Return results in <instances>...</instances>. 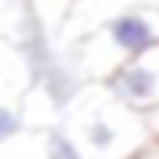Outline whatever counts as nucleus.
<instances>
[{"label": "nucleus", "instance_id": "nucleus-1", "mask_svg": "<svg viewBox=\"0 0 159 159\" xmlns=\"http://www.w3.org/2000/svg\"><path fill=\"white\" fill-rule=\"evenodd\" d=\"M69 131L81 143L84 156L131 159L150 137L143 116L116 100L106 84H100L97 91L91 84H81L78 94L69 100Z\"/></svg>", "mask_w": 159, "mask_h": 159}, {"label": "nucleus", "instance_id": "nucleus-2", "mask_svg": "<svg viewBox=\"0 0 159 159\" xmlns=\"http://www.w3.org/2000/svg\"><path fill=\"white\" fill-rule=\"evenodd\" d=\"M159 44V7H137L119 13L69 44V69L84 84H103L128 59Z\"/></svg>", "mask_w": 159, "mask_h": 159}, {"label": "nucleus", "instance_id": "nucleus-3", "mask_svg": "<svg viewBox=\"0 0 159 159\" xmlns=\"http://www.w3.org/2000/svg\"><path fill=\"white\" fill-rule=\"evenodd\" d=\"M103 84L116 100H122L125 106H131L137 112L159 106V44L143 50L140 56L122 62Z\"/></svg>", "mask_w": 159, "mask_h": 159}, {"label": "nucleus", "instance_id": "nucleus-4", "mask_svg": "<svg viewBox=\"0 0 159 159\" xmlns=\"http://www.w3.org/2000/svg\"><path fill=\"white\" fill-rule=\"evenodd\" d=\"M137 7H159V0H69V10L62 19V34L66 41H78L88 31H94L97 25H103L106 19L137 10Z\"/></svg>", "mask_w": 159, "mask_h": 159}, {"label": "nucleus", "instance_id": "nucleus-5", "mask_svg": "<svg viewBox=\"0 0 159 159\" xmlns=\"http://www.w3.org/2000/svg\"><path fill=\"white\" fill-rule=\"evenodd\" d=\"M41 147H44V159H88L81 143L62 125H44L41 128Z\"/></svg>", "mask_w": 159, "mask_h": 159}, {"label": "nucleus", "instance_id": "nucleus-6", "mask_svg": "<svg viewBox=\"0 0 159 159\" xmlns=\"http://www.w3.org/2000/svg\"><path fill=\"white\" fill-rule=\"evenodd\" d=\"M19 131H25V122H22L19 106H13V103H0V143L13 140Z\"/></svg>", "mask_w": 159, "mask_h": 159}, {"label": "nucleus", "instance_id": "nucleus-7", "mask_svg": "<svg viewBox=\"0 0 159 159\" xmlns=\"http://www.w3.org/2000/svg\"><path fill=\"white\" fill-rule=\"evenodd\" d=\"M140 116H143L147 134H150V137H159V106H150V109H143Z\"/></svg>", "mask_w": 159, "mask_h": 159}, {"label": "nucleus", "instance_id": "nucleus-8", "mask_svg": "<svg viewBox=\"0 0 159 159\" xmlns=\"http://www.w3.org/2000/svg\"><path fill=\"white\" fill-rule=\"evenodd\" d=\"M131 159H159V137H147L143 147H140Z\"/></svg>", "mask_w": 159, "mask_h": 159}]
</instances>
